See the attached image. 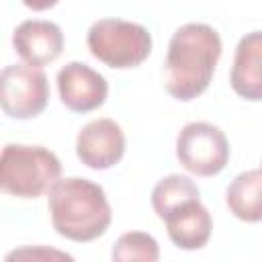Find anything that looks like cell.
<instances>
[{"label": "cell", "mask_w": 262, "mask_h": 262, "mask_svg": "<svg viewBox=\"0 0 262 262\" xmlns=\"http://www.w3.org/2000/svg\"><path fill=\"white\" fill-rule=\"evenodd\" d=\"M221 37L205 23H186L170 39L164 61V86L176 100L188 102L203 94L221 57Z\"/></svg>", "instance_id": "1"}, {"label": "cell", "mask_w": 262, "mask_h": 262, "mask_svg": "<svg viewBox=\"0 0 262 262\" xmlns=\"http://www.w3.org/2000/svg\"><path fill=\"white\" fill-rule=\"evenodd\" d=\"M53 229L72 242L84 244L100 237L113 219L111 205L100 184L88 178H59L49 190Z\"/></svg>", "instance_id": "2"}, {"label": "cell", "mask_w": 262, "mask_h": 262, "mask_svg": "<svg viewBox=\"0 0 262 262\" xmlns=\"http://www.w3.org/2000/svg\"><path fill=\"white\" fill-rule=\"evenodd\" d=\"M61 176L57 156L41 145L8 143L0 156V188L18 199H37Z\"/></svg>", "instance_id": "3"}, {"label": "cell", "mask_w": 262, "mask_h": 262, "mask_svg": "<svg viewBox=\"0 0 262 262\" xmlns=\"http://www.w3.org/2000/svg\"><path fill=\"white\" fill-rule=\"evenodd\" d=\"M90 53L108 68L127 70L141 66L151 53V35L143 25L123 18L96 20L86 37Z\"/></svg>", "instance_id": "4"}, {"label": "cell", "mask_w": 262, "mask_h": 262, "mask_svg": "<svg viewBox=\"0 0 262 262\" xmlns=\"http://www.w3.org/2000/svg\"><path fill=\"white\" fill-rule=\"evenodd\" d=\"M176 158L190 174L215 176L229 162V143L225 133L205 121L188 123L176 137Z\"/></svg>", "instance_id": "5"}, {"label": "cell", "mask_w": 262, "mask_h": 262, "mask_svg": "<svg viewBox=\"0 0 262 262\" xmlns=\"http://www.w3.org/2000/svg\"><path fill=\"white\" fill-rule=\"evenodd\" d=\"M49 102V82L41 68L10 63L0 74V104L12 119H33Z\"/></svg>", "instance_id": "6"}, {"label": "cell", "mask_w": 262, "mask_h": 262, "mask_svg": "<svg viewBox=\"0 0 262 262\" xmlns=\"http://www.w3.org/2000/svg\"><path fill=\"white\" fill-rule=\"evenodd\" d=\"M78 160L92 170H106L125 156V133L113 119H96L82 127L76 137Z\"/></svg>", "instance_id": "7"}, {"label": "cell", "mask_w": 262, "mask_h": 262, "mask_svg": "<svg viewBox=\"0 0 262 262\" xmlns=\"http://www.w3.org/2000/svg\"><path fill=\"white\" fill-rule=\"evenodd\" d=\"M57 90L66 108L90 113L104 104L108 84L102 74L82 61H70L57 72Z\"/></svg>", "instance_id": "8"}, {"label": "cell", "mask_w": 262, "mask_h": 262, "mask_svg": "<svg viewBox=\"0 0 262 262\" xmlns=\"http://www.w3.org/2000/svg\"><path fill=\"white\" fill-rule=\"evenodd\" d=\"M12 45L25 63L43 68L61 55L63 33L51 20H25L14 29Z\"/></svg>", "instance_id": "9"}, {"label": "cell", "mask_w": 262, "mask_h": 262, "mask_svg": "<svg viewBox=\"0 0 262 262\" xmlns=\"http://www.w3.org/2000/svg\"><path fill=\"white\" fill-rule=\"evenodd\" d=\"M164 221L168 237L180 250H201L213 231L211 213L201 203V199L178 205L164 217Z\"/></svg>", "instance_id": "10"}, {"label": "cell", "mask_w": 262, "mask_h": 262, "mask_svg": "<svg viewBox=\"0 0 262 262\" xmlns=\"http://www.w3.org/2000/svg\"><path fill=\"white\" fill-rule=\"evenodd\" d=\"M229 84L237 96L252 102L262 100V31H252L239 39Z\"/></svg>", "instance_id": "11"}, {"label": "cell", "mask_w": 262, "mask_h": 262, "mask_svg": "<svg viewBox=\"0 0 262 262\" xmlns=\"http://www.w3.org/2000/svg\"><path fill=\"white\" fill-rule=\"evenodd\" d=\"M225 203L239 221H262V170L237 174L225 190Z\"/></svg>", "instance_id": "12"}, {"label": "cell", "mask_w": 262, "mask_h": 262, "mask_svg": "<svg viewBox=\"0 0 262 262\" xmlns=\"http://www.w3.org/2000/svg\"><path fill=\"white\" fill-rule=\"evenodd\" d=\"M199 199V188L188 176L170 174L162 178L151 190V207L160 219H164L172 209L182 203Z\"/></svg>", "instance_id": "13"}, {"label": "cell", "mask_w": 262, "mask_h": 262, "mask_svg": "<svg viewBox=\"0 0 262 262\" xmlns=\"http://www.w3.org/2000/svg\"><path fill=\"white\" fill-rule=\"evenodd\" d=\"M111 256L115 262H156L160 260V246L149 233L129 231L117 239Z\"/></svg>", "instance_id": "14"}, {"label": "cell", "mask_w": 262, "mask_h": 262, "mask_svg": "<svg viewBox=\"0 0 262 262\" xmlns=\"http://www.w3.org/2000/svg\"><path fill=\"white\" fill-rule=\"evenodd\" d=\"M59 0H23V4L35 12H41V10H49L57 4Z\"/></svg>", "instance_id": "15"}, {"label": "cell", "mask_w": 262, "mask_h": 262, "mask_svg": "<svg viewBox=\"0 0 262 262\" xmlns=\"http://www.w3.org/2000/svg\"><path fill=\"white\" fill-rule=\"evenodd\" d=\"M260 170H262V168H260Z\"/></svg>", "instance_id": "16"}]
</instances>
